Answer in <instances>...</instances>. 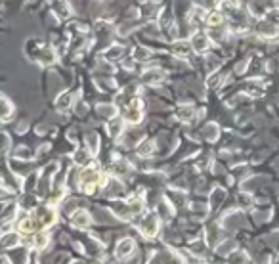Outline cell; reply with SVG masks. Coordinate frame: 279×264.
Returning <instances> with one entry per match:
<instances>
[{"mask_svg": "<svg viewBox=\"0 0 279 264\" xmlns=\"http://www.w3.org/2000/svg\"><path fill=\"white\" fill-rule=\"evenodd\" d=\"M157 228H159V222H157V216H147L144 222H142V232L147 236V238H151L157 233Z\"/></svg>", "mask_w": 279, "mask_h": 264, "instance_id": "277c9868", "label": "cell"}, {"mask_svg": "<svg viewBox=\"0 0 279 264\" xmlns=\"http://www.w3.org/2000/svg\"><path fill=\"white\" fill-rule=\"evenodd\" d=\"M178 117H180L182 121H190L193 117V109L192 107H182L180 113H178Z\"/></svg>", "mask_w": 279, "mask_h": 264, "instance_id": "9a60e30c", "label": "cell"}, {"mask_svg": "<svg viewBox=\"0 0 279 264\" xmlns=\"http://www.w3.org/2000/svg\"><path fill=\"white\" fill-rule=\"evenodd\" d=\"M46 243H48V236L46 233H37V240H35V247H39V249H44L46 247Z\"/></svg>", "mask_w": 279, "mask_h": 264, "instance_id": "5bb4252c", "label": "cell"}, {"mask_svg": "<svg viewBox=\"0 0 279 264\" xmlns=\"http://www.w3.org/2000/svg\"><path fill=\"white\" fill-rule=\"evenodd\" d=\"M258 33L264 35V37H273V35L277 33V29H275V25L270 23V21H262V23L258 25Z\"/></svg>", "mask_w": 279, "mask_h": 264, "instance_id": "ba28073f", "label": "cell"}, {"mask_svg": "<svg viewBox=\"0 0 279 264\" xmlns=\"http://www.w3.org/2000/svg\"><path fill=\"white\" fill-rule=\"evenodd\" d=\"M270 19L273 23H279V12H271L270 14Z\"/></svg>", "mask_w": 279, "mask_h": 264, "instance_id": "ffe728a7", "label": "cell"}, {"mask_svg": "<svg viewBox=\"0 0 279 264\" xmlns=\"http://www.w3.org/2000/svg\"><path fill=\"white\" fill-rule=\"evenodd\" d=\"M98 111H100V115L105 117V119H111V117L117 115V111H115V107H113V105H100V107H98Z\"/></svg>", "mask_w": 279, "mask_h": 264, "instance_id": "7c38bea8", "label": "cell"}, {"mask_svg": "<svg viewBox=\"0 0 279 264\" xmlns=\"http://www.w3.org/2000/svg\"><path fill=\"white\" fill-rule=\"evenodd\" d=\"M174 54L176 56H190V44H185V42H176L174 44Z\"/></svg>", "mask_w": 279, "mask_h": 264, "instance_id": "8fae6325", "label": "cell"}, {"mask_svg": "<svg viewBox=\"0 0 279 264\" xmlns=\"http://www.w3.org/2000/svg\"><path fill=\"white\" fill-rule=\"evenodd\" d=\"M205 4L207 6H214V4H218V0H205Z\"/></svg>", "mask_w": 279, "mask_h": 264, "instance_id": "44dd1931", "label": "cell"}, {"mask_svg": "<svg viewBox=\"0 0 279 264\" xmlns=\"http://www.w3.org/2000/svg\"><path fill=\"white\" fill-rule=\"evenodd\" d=\"M75 163H79V165H86V163H90L88 152H79V153H77V157H75Z\"/></svg>", "mask_w": 279, "mask_h": 264, "instance_id": "2e32d148", "label": "cell"}, {"mask_svg": "<svg viewBox=\"0 0 279 264\" xmlns=\"http://www.w3.org/2000/svg\"><path fill=\"white\" fill-rule=\"evenodd\" d=\"M102 182H104V178H102L100 172L94 170V168H86V170L80 174V188L86 193H92L94 188H96V184H102Z\"/></svg>", "mask_w": 279, "mask_h": 264, "instance_id": "6da1fadb", "label": "cell"}, {"mask_svg": "<svg viewBox=\"0 0 279 264\" xmlns=\"http://www.w3.org/2000/svg\"><path fill=\"white\" fill-rule=\"evenodd\" d=\"M17 243V236H14V233H10L6 240H2V245L4 247H12V245H16Z\"/></svg>", "mask_w": 279, "mask_h": 264, "instance_id": "ac0fdd59", "label": "cell"}, {"mask_svg": "<svg viewBox=\"0 0 279 264\" xmlns=\"http://www.w3.org/2000/svg\"><path fill=\"white\" fill-rule=\"evenodd\" d=\"M120 128H122V125H120V121H119V119H115V121L111 123V127H109V132H111L113 136H117V134H119Z\"/></svg>", "mask_w": 279, "mask_h": 264, "instance_id": "e0dca14e", "label": "cell"}, {"mask_svg": "<svg viewBox=\"0 0 279 264\" xmlns=\"http://www.w3.org/2000/svg\"><path fill=\"white\" fill-rule=\"evenodd\" d=\"M48 6L59 19H67V17H71L73 14L71 6H69L65 0H48Z\"/></svg>", "mask_w": 279, "mask_h": 264, "instance_id": "7a4b0ae2", "label": "cell"}, {"mask_svg": "<svg viewBox=\"0 0 279 264\" xmlns=\"http://www.w3.org/2000/svg\"><path fill=\"white\" fill-rule=\"evenodd\" d=\"M125 119L128 121V123H138V121L142 119V111L138 109V105H136V102L130 107H128L127 111H125Z\"/></svg>", "mask_w": 279, "mask_h": 264, "instance_id": "52a82bcc", "label": "cell"}, {"mask_svg": "<svg viewBox=\"0 0 279 264\" xmlns=\"http://www.w3.org/2000/svg\"><path fill=\"white\" fill-rule=\"evenodd\" d=\"M134 241L132 240H120V243H119V247H117V255L120 256V258H125V256H128V255H132V251H134Z\"/></svg>", "mask_w": 279, "mask_h": 264, "instance_id": "8992f818", "label": "cell"}, {"mask_svg": "<svg viewBox=\"0 0 279 264\" xmlns=\"http://www.w3.org/2000/svg\"><path fill=\"white\" fill-rule=\"evenodd\" d=\"M165 79V73L161 69H153V71H147L144 75V80L145 82H157V80H163Z\"/></svg>", "mask_w": 279, "mask_h": 264, "instance_id": "30bf717a", "label": "cell"}, {"mask_svg": "<svg viewBox=\"0 0 279 264\" xmlns=\"http://www.w3.org/2000/svg\"><path fill=\"white\" fill-rule=\"evenodd\" d=\"M71 102H73L71 94H64L61 98H57V102H56L57 109H65V107H69V104H71Z\"/></svg>", "mask_w": 279, "mask_h": 264, "instance_id": "4fadbf2b", "label": "cell"}, {"mask_svg": "<svg viewBox=\"0 0 279 264\" xmlns=\"http://www.w3.org/2000/svg\"><path fill=\"white\" fill-rule=\"evenodd\" d=\"M222 21H224V16L220 12H210V14H207L208 27H218V25H222Z\"/></svg>", "mask_w": 279, "mask_h": 264, "instance_id": "9c48e42d", "label": "cell"}, {"mask_svg": "<svg viewBox=\"0 0 279 264\" xmlns=\"http://www.w3.org/2000/svg\"><path fill=\"white\" fill-rule=\"evenodd\" d=\"M71 222L75 226H79V228H88L90 222H92V218H90V213H88V211L79 209V211H75L71 215Z\"/></svg>", "mask_w": 279, "mask_h": 264, "instance_id": "3957f363", "label": "cell"}, {"mask_svg": "<svg viewBox=\"0 0 279 264\" xmlns=\"http://www.w3.org/2000/svg\"><path fill=\"white\" fill-rule=\"evenodd\" d=\"M192 44L193 48L197 50V52H205V50L208 48V39L205 33H195L192 39Z\"/></svg>", "mask_w": 279, "mask_h": 264, "instance_id": "5b68a950", "label": "cell"}, {"mask_svg": "<svg viewBox=\"0 0 279 264\" xmlns=\"http://www.w3.org/2000/svg\"><path fill=\"white\" fill-rule=\"evenodd\" d=\"M151 150H153V144L151 142H147V144H144L142 148H138V153H140V155H147Z\"/></svg>", "mask_w": 279, "mask_h": 264, "instance_id": "d6986e66", "label": "cell"}, {"mask_svg": "<svg viewBox=\"0 0 279 264\" xmlns=\"http://www.w3.org/2000/svg\"><path fill=\"white\" fill-rule=\"evenodd\" d=\"M275 2H277V4H279V0H275Z\"/></svg>", "mask_w": 279, "mask_h": 264, "instance_id": "7402d4cb", "label": "cell"}]
</instances>
